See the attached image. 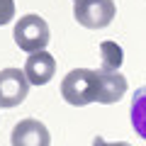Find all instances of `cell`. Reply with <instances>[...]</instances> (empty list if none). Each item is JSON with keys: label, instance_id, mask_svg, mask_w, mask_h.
Instances as JSON below:
<instances>
[{"label": "cell", "instance_id": "3", "mask_svg": "<svg viewBox=\"0 0 146 146\" xmlns=\"http://www.w3.org/2000/svg\"><path fill=\"white\" fill-rule=\"evenodd\" d=\"M115 12V0H73V17L85 29H105Z\"/></svg>", "mask_w": 146, "mask_h": 146}, {"label": "cell", "instance_id": "5", "mask_svg": "<svg viewBox=\"0 0 146 146\" xmlns=\"http://www.w3.org/2000/svg\"><path fill=\"white\" fill-rule=\"evenodd\" d=\"M12 146H51V134H49L46 124L39 119H20L12 127L10 134Z\"/></svg>", "mask_w": 146, "mask_h": 146}, {"label": "cell", "instance_id": "4", "mask_svg": "<svg viewBox=\"0 0 146 146\" xmlns=\"http://www.w3.org/2000/svg\"><path fill=\"white\" fill-rule=\"evenodd\" d=\"M29 95V80L22 68H3L0 71V110L22 105Z\"/></svg>", "mask_w": 146, "mask_h": 146}, {"label": "cell", "instance_id": "8", "mask_svg": "<svg viewBox=\"0 0 146 146\" xmlns=\"http://www.w3.org/2000/svg\"><path fill=\"white\" fill-rule=\"evenodd\" d=\"M129 117H131V127H134V131L141 136V139H146V85L134 90Z\"/></svg>", "mask_w": 146, "mask_h": 146}, {"label": "cell", "instance_id": "10", "mask_svg": "<svg viewBox=\"0 0 146 146\" xmlns=\"http://www.w3.org/2000/svg\"><path fill=\"white\" fill-rule=\"evenodd\" d=\"M15 17V0H0V27L12 22Z\"/></svg>", "mask_w": 146, "mask_h": 146}, {"label": "cell", "instance_id": "6", "mask_svg": "<svg viewBox=\"0 0 146 146\" xmlns=\"http://www.w3.org/2000/svg\"><path fill=\"white\" fill-rule=\"evenodd\" d=\"M25 76L29 80V85H46L56 73V58L49 51H36L29 54L25 61Z\"/></svg>", "mask_w": 146, "mask_h": 146}, {"label": "cell", "instance_id": "11", "mask_svg": "<svg viewBox=\"0 0 146 146\" xmlns=\"http://www.w3.org/2000/svg\"><path fill=\"white\" fill-rule=\"evenodd\" d=\"M93 146H131V144H129V141H115V144H110V141H105L102 136H95Z\"/></svg>", "mask_w": 146, "mask_h": 146}, {"label": "cell", "instance_id": "1", "mask_svg": "<svg viewBox=\"0 0 146 146\" xmlns=\"http://www.w3.org/2000/svg\"><path fill=\"white\" fill-rule=\"evenodd\" d=\"M98 88H100L98 71H90V68H73L61 80V95L73 107L98 102Z\"/></svg>", "mask_w": 146, "mask_h": 146}, {"label": "cell", "instance_id": "2", "mask_svg": "<svg viewBox=\"0 0 146 146\" xmlns=\"http://www.w3.org/2000/svg\"><path fill=\"white\" fill-rule=\"evenodd\" d=\"M12 39L15 44L27 54H36V51H44L51 39V29H49L46 20L39 15H25L20 17V22L15 25L12 29Z\"/></svg>", "mask_w": 146, "mask_h": 146}, {"label": "cell", "instance_id": "9", "mask_svg": "<svg viewBox=\"0 0 146 146\" xmlns=\"http://www.w3.org/2000/svg\"><path fill=\"white\" fill-rule=\"evenodd\" d=\"M100 58H102L100 71H119L122 61H124V51L117 42H102L100 44Z\"/></svg>", "mask_w": 146, "mask_h": 146}, {"label": "cell", "instance_id": "7", "mask_svg": "<svg viewBox=\"0 0 146 146\" xmlns=\"http://www.w3.org/2000/svg\"><path fill=\"white\" fill-rule=\"evenodd\" d=\"M98 80H100V88H98V102L102 105H112V102H119L127 93V78L122 76L119 71H98Z\"/></svg>", "mask_w": 146, "mask_h": 146}]
</instances>
